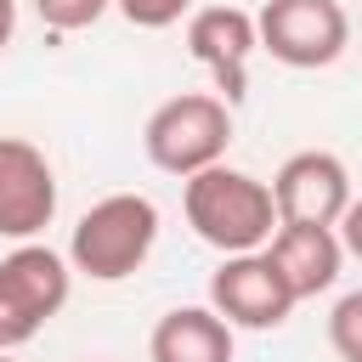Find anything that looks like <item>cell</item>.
<instances>
[{"mask_svg":"<svg viewBox=\"0 0 362 362\" xmlns=\"http://www.w3.org/2000/svg\"><path fill=\"white\" fill-rule=\"evenodd\" d=\"M181 209H187V226L221 255H260L283 226L272 187L255 181L249 170H226V164L187 175Z\"/></svg>","mask_w":362,"mask_h":362,"instance_id":"1","label":"cell"},{"mask_svg":"<svg viewBox=\"0 0 362 362\" xmlns=\"http://www.w3.org/2000/svg\"><path fill=\"white\" fill-rule=\"evenodd\" d=\"M158 243V209L141 192H113L102 204H90L68 238V266L96 277V283H119L130 277Z\"/></svg>","mask_w":362,"mask_h":362,"instance_id":"2","label":"cell"},{"mask_svg":"<svg viewBox=\"0 0 362 362\" xmlns=\"http://www.w3.org/2000/svg\"><path fill=\"white\" fill-rule=\"evenodd\" d=\"M226 141H232V107L209 90H181V96L158 102L147 113V130H141L147 158L164 175H181V181L221 164Z\"/></svg>","mask_w":362,"mask_h":362,"instance_id":"3","label":"cell"},{"mask_svg":"<svg viewBox=\"0 0 362 362\" xmlns=\"http://www.w3.org/2000/svg\"><path fill=\"white\" fill-rule=\"evenodd\" d=\"M74 272L57 249L45 243H23L0 260V351L28 345L62 305H68Z\"/></svg>","mask_w":362,"mask_h":362,"instance_id":"4","label":"cell"},{"mask_svg":"<svg viewBox=\"0 0 362 362\" xmlns=\"http://www.w3.org/2000/svg\"><path fill=\"white\" fill-rule=\"evenodd\" d=\"M255 28L283 68H328L351 40V17L339 0H266Z\"/></svg>","mask_w":362,"mask_h":362,"instance_id":"5","label":"cell"},{"mask_svg":"<svg viewBox=\"0 0 362 362\" xmlns=\"http://www.w3.org/2000/svg\"><path fill=\"white\" fill-rule=\"evenodd\" d=\"M272 198L283 226H339V215L351 209V170L334 153L305 147L272 175Z\"/></svg>","mask_w":362,"mask_h":362,"instance_id":"6","label":"cell"},{"mask_svg":"<svg viewBox=\"0 0 362 362\" xmlns=\"http://www.w3.org/2000/svg\"><path fill=\"white\" fill-rule=\"evenodd\" d=\"M209 305L232 322V328H283L288 311L300 305L294 288L283 283V272L260 255H226L209 277Z\"/></svg>","mask_w":362,"mask_h":362,"instance_id":"7","label":"cell"},{"mask_svg":"<svg viewBox=\"0 0 362 362\" xmlns=\"http://www.w3.org/2000/svg\"><path fill=\"white\" fill-rule=\"evenodd\" d=\"M57 215V175L23 136H0V238L28 243Z\"/></svg>","mask_w":362,"mask_h":362,"instance_id":"8","label":"cell"},{"mask_svg":"<svg viewBox=\"0 0 362 362\" xmlns=\"http://www.w3.org/2000/svg\"><path fill=\"white\" fill-rule=\"evenodd\" d=\"M260 45V28L243 6H204L187 17V51L209 68L221 102H243L249 90V51Z\"/></svg>","mask_w":362,"mask_h":362,"instance_id":"9","label":"cell"},{"mask_svg":"<svg viewBox=\"0 0 362 362\" xmlns=\"http://www.w3.org/2000/svg\"><path fill=\"white\" fill-rule=\"evenodd\" d=\"M266 260L283 272V283L294 288V300H311V294L334 288L339 260H345V243H339L334 226H277Z\"/></svg>","mask_w":362,"mask_h":362,"instance_id":"10","label":"cell"},{"mask_svg":"<svg viewBox=\"0 0 362 362\" xmlns=\"http://www.w3.org/2000/svg\"><path fill=\"white\" fill-rule=\"evenodd\" d=\"M153 362H232V322L215 305H175L153 322Z\"/></svg>","mask_w":362,"mask_h":362,"instance_id":"11","label":"cell"},{"mask_svg":"<svg viewBox=\"0 0 362 362\" xmlns=\"http://www.w3.org/2000/svg\"><path fill=\"white\" fill-rule=\"evenodd\" d=\"M328 345L339 351V362H362V288L339 294L328 311Z\"/></svg>","mask_w":362,"mask_h":362,"instance_id":"12","label":"cell"},{"mask_svg":"<svg viewBox=\"0 0 362 362\" xmlns=\"http://www.w3.org/2000/svg\"><path fill=\"white\" fill-rule=\"evenodd\" d=\"M107 6H113V0H34L40 23H45V28H62V34H74V28H90V23H96Z\"/></svg>","mask_w":362,"mask_h":362,"instance_id":"13","label":"cell"},{"mask_svg":"<svg viewBox=\"0 0 362 362\" xmlns=\"http://www.w3.org/2000/svg\"><path fill=\"white\" fill-rule=\"evenodd\" d=\"M136 28H170V23H181V11L192 6V0H113Z\"/></svg>","mask_w":362,"mask_h":362,"instance_id":"14","label":"cell"},{"mask_svg":"<svg viewBox=\"0 0 362 362\" xmlns=\"http://www.w3.org/2000/svg\"><path fill=\"white\" fill-rule=\"evenodd\" d=\"M339 243H345V255L362 260V198H351V209L339 215Z\"/></svg>","mask_w":362,"mask_h":362,"instance_id":"15","label":"cell"},{"mask_svg":"<svg viewBox=\"0 0 362 362\" xmlns=\"http://www.w3.org/2000/svg\"><path fill=\"white\" fill-rule=\"evenodd\" d=\"M11 34H17V0H0V51L11 45Z\"/></svg>","mask_w":362,"mask_h":362,"instance_id":"16","label":"cell"},{"mask_svg":"<svg viewBox=\"0 0 362 362\" xmlns=\"http://www.w3.org/2000/svg\"><path fill=\"white\" fill-rule=\"evenodd\" d=\"M0 362H17V356H6V351H0Z\"/></svg>","mask_w":362,"mask_h":362,"instance_id":"17","label":"cell"}]
</instances>
